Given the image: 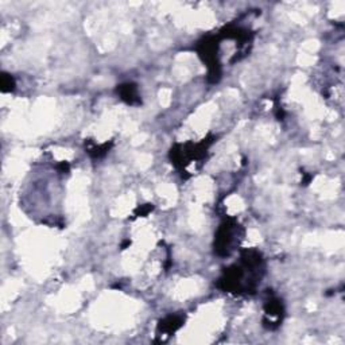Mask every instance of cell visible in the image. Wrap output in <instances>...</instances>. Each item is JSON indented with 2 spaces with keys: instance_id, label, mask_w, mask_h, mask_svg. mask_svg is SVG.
I'll use <instances>...</instances> for the list:
<instances>
[{
  "instance_id": "obj_3",
  "label": "cell",
  "mask_w": 345,
  "mask_h": 345,
  "mask_svg": "<svg viewBox=\"0 0 345 345\" xmlns=\"http://www.w3.org/2000/svg\"><path fill=\"white\" fill-rule=\"evenodd\" d=\"M182 325V320H181L180 317H177V316H170V317H167L166 320H163V321L161 322V329L162 331L167 332V333H171V332H175L178 328Z\"/></svg>"
},
{
  "instance_id": "obj_1",
  "label": "cell",
  "mask_w": 345,
  "mask_h": 345,
  "mask_svg": "<svg viewBox=\"0 0 345 345\" xmlns=\"http://www.w3.org/2000/svg\"><path fill=\"white\" fill-rule=\"evenodd\" d=\"M236 235H237V226L224 223L217 230L216 244H215L216 252L219 255H230L236 243Z\"/></svg>"
},
{
  "instance_id": "obj_2",
  "label": "cell",
  "mask_w": 345,
  "mask_h": 345,
  "mask_svg": "<svg viewBox=\"0 0 345 345\" xmlns=\"http://www.w3.org/2000/svg\"><path fill=\"white\" fill-rule=\"evenodd\" d=\"M117 93L121 97V100H124L127 104H139L140 103V99H139L138 95V88L133 84H123L117 88Z\"/></svg>"
},
{
  "instance_id": "obj_4",
  "label": "cell",
  "mask_w": 345,
  "mask_h": 345,
  "mask_svg": "<svg viewBox=\"0 0 345 345\" xmlns=\"http://www.w3.org/2000/svg\"><path fill=\"white\" fill-rule=\"evenodd\" d=\"M14 87L15 81L12 79V76L3 73V76H1V91L3 92H11L14 89Z\"/></svg>"
}]
</instances>
